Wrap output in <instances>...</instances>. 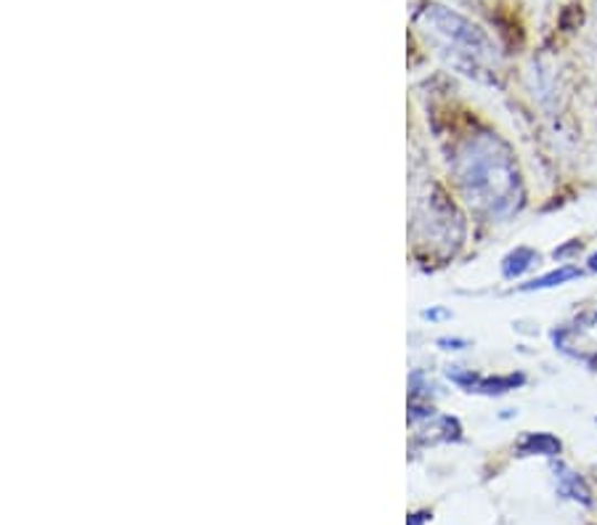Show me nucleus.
<instances>
[{
	"instance_id": "9",
	"label": "nucleus",
	"mask_w": 597,
	"mask_h": 525,
	"mask_svg": "<svg viewBox=\"0 0 597 525\" xmlns=\"http://www.w3.org/2000/svg\"><path fill=\"white\" fill-rule=\"evenodd\" d=\"M422 316H425V318H447L449 314H447V311H425Z\"/></svg>"
},
{
	"instance_id": "3",
	"label": "nucleus",
	"mask_w": 597,
	"mask_h": 525,
	"mask_svg": "<svg viewBox=\"0 0 597 525\" xmlns=\"http://www.w3.org/2000/svg\"><path fill=\"white\" fill-rule=\"evenodd\" d=\"M555 475H557V491H561L563 496H568V500L582 502V504H593V494H589L587 483H584L579 475L568 473V470L561 468V464L555 468Z\"/></svg>"
},
{
	"instance_id": "7",
	"label": "nucleus",
	"mask_w": 597,
	"mask_h": 525,
	"mask_svg": "<svg viewBox=\"0 0 597 525\" xmlns=\"http://www.w3.org/2000/svg\"><path fill=\"white\" fill-rule=\"evenodd\" d=\"M582 250V242H570L566 244V248H561V250H555L553 255H555V261H561V258H566V255H574V252H579Z\"/></svg>"
},
{
	"instance_id": "10",
	"label": "nucleus",
	"mask_w": 597,
	"mask_h": 525,
	"mask_svg": "<svg viewBox=\"0 0 597 525\" xmlns=\"http://www.w3.org/2000/svg\"><path fill=\"white\" fill-rule=\"evenodd\" d=\"M589 271H595V274H597V252L593 258H589Z\"/></svg>"
},
{
	"instance_id": "5",
	"label": "nucleus",
	"mask_w": 597,
	"mask_h": 525,
	"mask_svg": "<svg viewBox=\"0 0 597 525\" xmlns=\"http://www.w3.org/2000/svg\"><path fill=\"white\" fill-rule=\"evenodd\" d=\"M534 263H540V255H536L534 250H528V248H517L515 252H510V255L504 258V263H502V274L507 276V279H515V276L526 274V271H528Z\"/></svg>"
},
{
	"instance_id": "4",
	"label": "nucleus",
	"mask_w": 597,
	"mask_h": 525,
	"mask_svg": "<svg viewBox=\"0 0 597 525\" xmlns=\"http://www.w3.org/2000/svg\"><path fill=\"white\" fill-rule=\"evenodd\" d=\"M563 443L549 433H531L526 441L521 443V454H542V456H557L561 454Z\"/></svg>"
},
{
	"instance_id": "2",
	"label": "nucleus",
	"mask_w": 597,
	"mask_h": 525,
	"mask_svg": "<svg viewBox=\"0 0 597 525\" xmlns=\"http://www.w3.org/2000/svg\"><path fill=\"white\" fill-rule=\"evenodd\" d=\"M451 380L462 388H468L470 393H489V396H500L507 393V390H515L517 385L526 382L523 375H507V377H478V375H449Z\"/></svg>"
},
{
	"instance_id": "8",
	"label": "nucleus",
	"mask_w": 597,
	"mask_h": 525,
	"mask_svg": "<svg viewBox=\"0 0 597 525\" xmlns=\"http://www.w3.org/2000/svg\"><path fill=\"white\" fill-rule=\"evenodd\" d=\"M438 345H447L449 350H460V348H464V345H468V343H464V340H438Z\"/></svg>"
},
{
	"instance_id": "1",
	"label": "nucleus",
	"mask_w": 597,
	"mask_h": 525,
	"mask_svg": "<svg viewBox=\"0 0 597 525\" xmlns=\"http://www.w3.org/2000/svg\"><path fill=\"white\" fill-rule=\"evenodd\" d=\"M460 183L468 202L489 210L491 216H504L517 202V170L496 138H481L470 144V151L460 165Z\"/></svg>"
},
{
	"instance_id": "6",
	"label": "nucleus",
	"mask_w": 597,
	"mask_h": 525,
	"mask_svg": "<svg viewBox=\"0 0 597 525\" xmlns=\"http://www.w3.org/2000/svg\"><path fill=\"white\" fill-rule=\"evenodd\" d=\"M582 271L574 269V265H563V269L557 271H549L547 276L542 279H534V282L523 284V292H531V290H549V287H561V284H566L568 279H579Z\"/></svg>"
}]
</instances>
